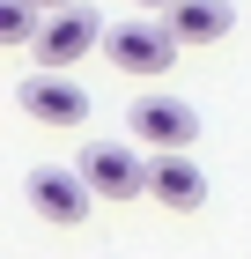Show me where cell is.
Listing matches in <instances>:
<instances>
[{
	"label": "cell",
	"mask_w": 251,
	"mask_h": 259,
	"mask_svg": "<svg viewBox=\"0 0 251 259\" xmlns=\"http://www.w3.org/2000/svg\"><path fill=\"white\" fill-rule=\"evenodd\" d=\"M104 52H111V67H118V74H140V81H155V74H170V60H177V37L163 30V22H118L111 37H104Z\"/></svg>",
	"instance_id": "cell-2"
},
{
	"label": "cell",
	"mask_w": 251,
	"mask_h": 259,
	"mask_svg": "<svg viewBox=\"0 0 251 259\" xmlns=\"http://www.w3.org/2000/svg\"><path fill=\"white\" fill-rule=\"evenodd\" d=\"M148 8H163V15H170V8H185V0H148Z\"/></svg>",
	"instance_id": "cell-11"
},
{
	"label": "cell",
	"mask_w": 251,
	"mask_h": 259,
	"mask_svg": "<svg viewBox=\"0 0 251 259\" xmlns=\"http://www.w3.org/2000/svg\"><path fill=\"white\" fill-rule=\"evenodd\" d=\"M22 200L37 207L44 222H59V230H74L81 215H89V185H81V170H59V163H37V170H22Z\"/></svg>",
	"instance_id": "cell-3"
},
{
	"label": "cell",
	"mask_w": 251,
	"mask_h": 259,
	"mask_svg": "<svg viewBox=\"0 0 251 259\" xmlns=\"http://www.w3.org/2000/svg\"><path fill=\"white\" fill-rule=\"evenodd\" d=\"M44 37V22L30 0H0V45H37Z\"/></svg>",
	"instance_id": "cell-9"
},
{
	"label": "cell",
	"mask_w": 251,
	"mask_h": 259,
	"mask_svg": "<svg viewBox=\"0 0 251 259\" xmlns=\"http://www.w3.org/2000/svg\"><path fill=\"white\" fill-rule=\"evenodd\" d=\"M126 126H133V141H148L155 156H185L192 134H199V111H192L185 97H140Z\"/></svg>",
	"instance_id": "cell-4"
},
{
	"label": "cell",
	"mask_w": 251,
	"mask_h": 259,
	"mask_svg": "<svg viewBox=\"0 0 251 259\" xmlns=\"http://www.w3.org/2000/svg\"><path fill=\"white\" fill-rule=\"evenodd\" d=\"M74 170H81V185H89L96 200H118V207L148 193V163H140L133 148H126V141H89Z\"/></svg>",
	"instance_id": "cell-1"
},
{
	"label": "cell",
	"mask_w": 251,
	"mask_h": 259,
	"mask_svg": "<svg viewBox=\"0 0 251 259\" xmlns=\"http://www.w3.org/2000/svg\"><path fill=\"white\" fill-rule=\"evenodd\" d=\"M15 104L30 111V119H44V126H81L89 119V89L67 81V74H22L15 81Z\"/></svg>",
	"instance_id": "cell-6"
},
{
	"label": "cell",
	"mask_w": 251,
	"mask_h": 259,
	"mask_svg": "<svg viewBox=\"0 0 251 259\" xmlns=\"http://www.w3.org/2000/svg\"><path fill=\"white\" fill-rule=\"evenodd\" d=\"M30 8H52V15H59V8H81V0H30Z\"/></svg>",
	"instance_id": "cell-10"
},
{
	"label": "cell",
	"mask_w": 251,
	"mask_h": 259,
	"mask_svg": "<svg viewBox=\"0 0 251 259\" xmlns=\"http://www.w3.org/2000/svg\"><path fill=\"white\" fill-rule=\"evenodd\" d=\"M148 193L170 207V215H192L199 200H207V170L192 156H148Z\"/></svg>",
	"instance_id": "cell-7"
},
{
	"label": "cell",
	"mask_w": 251,
	"mask_h": 259,
	"mask_svg": "<svg viewBox=\"0 0 251 259\" xmlns=\"http://www.w3.org/2000/svg\"><path fill=\"white\" fill-rule=\"evenodd\" d=\"M96 37H104L96 8H59V15H44V37L30 45V60H37V74H59V67H74Z\"/></svg>",
	"instance_id": "cell-5"
},
{
	"label": "cell",
	"mask_w": 251,
	"mask_h": 259,
	"mask_svg": "<svg viewBox=\"0 0 251 259\" xmlns=\"http://www.w3.org/2000/svg\"><path fill=\"white\" fill-rule=\"evenodd\" d=\"M229 0H185V8H170L163 15V30H170L177 45H214V37H229Z\"/></svg>",
	"instance_id": "cell-8"
}]
</instances>
